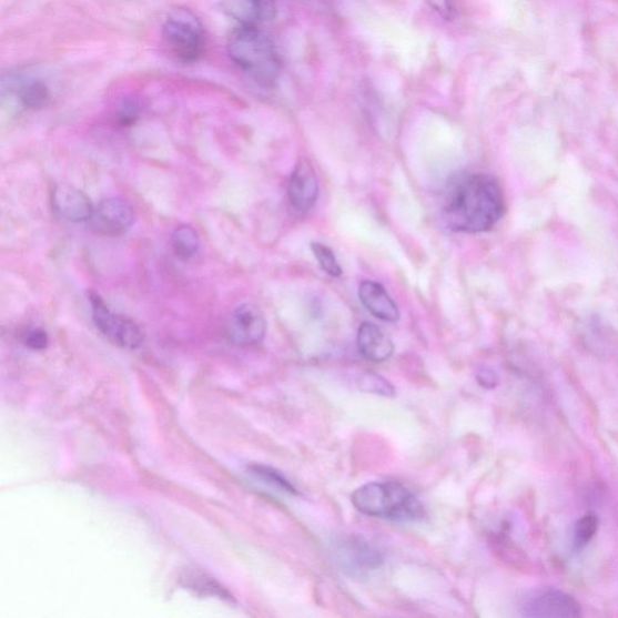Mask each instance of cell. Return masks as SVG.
<instances>
[{
    "label": "cell",
    "mask_w": 618,
    "mask_h": 618,
    "mask_svg": "<svg viewBox=\"0 0 618 618\" xmlns=\"http://www.w3.org/2000/svg\"><path fill=\"white\" fill-rule=\"evenodd\" d=\"M223 9L240 26H257L272 18V0H223Z\"/></svg>",
    "instance_id": "cell-15"
},
{
    "label": "cell",
    "mask_w": 618,
    "mask_h": 618,
    "mask_svg": "<svg viewBox=\"0 0 618 618\" xmlns=\"http://www.w3.org/2000/svg\"><path fill=\"white\" fill-rule=\"evenodd\" d=\"M362 389L383 396H393L395 394L392 384L376 374H366L361 379Z\"/></svg>",
    "instance_id": "cell-20"
},
{
    "label": "cell",
    "mask_w": 618,
    "mask_h": 618,
    "mask_svg": "<svg viewBox=\"0 0 618 618\" xmlns=\"http://www.w3.org/2000/svg\"><path fill=\"white\" fill-rule=\"evenodd\" d=\"M356 343L361 354L368 362H387L394 354L392 338L373 323L366 322L361 325Z\"/></svg>",
    "instance_id": "cell-13"
},
{
    "label": "cell",
    "mask_w": 618,
    "mask_h": 618,
    "mask_svg": "<svg viewBox=\"0 0 618 618\" xmlns=\"http://www.w3.org/2000/svg\"><path fill=\"white\" fill-rule=\"evenodd\" d=\"M24 345L33 351H43L48 347V335L44 330L33 328L24 335Z\"/></svg>",
    "instance_id": "cell-22"
},
{
    "label": "cell",
    "mask_w": 618,
    "mask_h": 618,
    "mask_svg": "<svg viewBox=\"0 0 618 618\" xmlns=\"http://www.w3.org/2000/svg\"><path fill=\"white\" fill-rule=\"evenodd\" d=\"M480 386L485 388H494L497 386L498 378L490 369H483L477 376Z\"/></svg>",
    "instance_id": "cell-23"
},
{
    "label": "cell",
    "mask_w": 618,
    "mask_h": 618,
    "mask_svg": "<svg viewBox=\"0 0 618 618\" xmlns=\"http://www.w3.org/2000/svg\"><path fill=\"white\" fill-rule=\"evenodd\" d=\"M504 191L496 178L464 173L452 178L445 190L443 217L447 227L463 233H483L504 216Z\"/></svg>",
    "instance_id": "cell-1"
},
{
    "label": "cell",
    "mask_w": 618,
    "mask_h": 618,
    "mask_svg": "<svg viewBox=\"0 0 618 618\" xmlns=\"http://www.w3.org/2000/svg\"><path fill=\"white\" fill-rule=\"evenodd\" d=\"M141 112L142 108L139 101L126 99L120 105L118 114L119 122L122 126H131L140 119Z\"/></svg>",
    "instance_id": "cell-21"
},
{
    "label": "cell",
    "mask_w": 618,
    "mask_h": 618,
    "mask_svg": "<svg viewBox=\"0 0 618 618\" xmlns=\"http://www.w3.org/2000/svg\"><path fill=\"white\" fill-rule=\"evenodd\" d=\"M599 528V519L596 515H586L578 520L574 530V541L576 547L584 548L597 534Z\"/></svg>",
    "instance_id": "cell-19"
},
{
    "label": "cell",
    "mask_w": 618,
    "mask_h": 618,
    "mask_svg": "<svg viewBox=\"0 0 618 618\" xmlns=\"http://www.w3.org/2000/svg\"><path fill=\"white\" fill-rule=\"evenodd\" d=\"M9 90L16 93L22 107L31 110L45 108L52 101V90L43 78L11 77Z\"/></svg>",
    "instance_id": "cell-14"
},
{
    "label": "cell",
    "mask_w": 618,
    "mask_h": 618,
    "mask_svg": "<svg viewBox=\"0 0 618 618\" xmlns=\"http://www.w3.org/2000/svg\"><path fill=\"white\" fill-rule=\"evenodd\" d=\"M92 320L100 333L114 346L134 351L142 346V330L131 320L110 310L99 294H90Z\"/></svg>",
    "instance_id": "cell-5"
},
{
    "label": "cell",
    "mask_w": 618,
    "mask_h": 618,
    "mask_svg": "<svg viewBox=\"0 0 618 618\" xmlns=\"http://www.w3.org/2000/svg\"><path fill=\"white\" fill-rule=\"evenodd\" d=\"M352 503L359 513L376 518L411 521L425 515L415 494L397 483L367 484L353 493Z\"/></svg>",
    "instance_id": "cell-3"
},
{
    "label": "cell",
    "mask_w": 618,
    "mask_h": 618,
    "mask_svg": "<svg viewBox=\"0 0 618 618\" xmlns=\"http://www.w3.org/2000/svg\"><path fill=\"white\" fill-rule=\"evenodd\" d=\"M318 196L320 181L317 172H315L308 159L302 158L296 163L290 185H287V197H290L292 207L296 212L306 214L314 207Z\"/></svg>",
    "instance_id": "cell-9"
},
{
    "label": "cell",
    "mask_w": 618,
    "mask_h": 618,
    "mask_svg": "<svg viewBox=\"0 0 618 618\" xmlns=\"http://www.w3.org/2000/svg\"><path fill=\"white\" fill-rule=\"evenodd\" d=\"M162 39L171 57L184 64L200 61L207 44L201 20L186 8L169 13L162 26Z\"/></svg>",
    "instance_id": "cell-4"
},
{
    "label": "cell",
    "mask_w": 618,
    "mask_h": 618,
    "mask_svg": "<svg viewBox=\"0 0 618 618\" xmlns=\"http://www.w3.org/2000/svg\"><path fill=\"white\" fill-rule=\"evenodd\" d=\"M251 472L259 480H261V483H264L274 489L292 494V496L297 494V489L293 486L290 479H286V477L277 470L269 468V466L255 465L252 466Z\"/></svg>",
    "instance_id": "cell-17"
},
{
    "label": "cell",
    "mask_w": 618,
    "mask_h": 618,
    "mask_svg": "<svg viewBox=\"0 0 618 618\" xmlns=\"http://www.w3.org/2000/svg\"><path fill=\"white\" fill-rule=\"evenodd\" d=\"M229 58L260 85L270 87L281 74V59L272 39L257 26H240L226 45Z\"/></svg>",
    "instance_id": "cell-2"
},
{
    "label": "cell",
    "mask_w": 618,
    "mask_h": 618,
    "mask_svg": "<svg viewBox=\"0 0 618 618\" xmlns=\"http://www.w3.org/2000/svg\"><path fill=\"white\" fill-rule=\"evenodd\" d=\"M525 615L534 618H576L581 616V607L561 590L548 589L526 602Z\"/></svg>",
    "instance_id": "cell-10"
},
{
    "label": "cell",
    "mask_w": 618,
    "mask_h": 618,
    "mask_svg": "<svg viewBox=\"0 0 618 618\" xmlns=\"http://www.w3.org/2000/svg\"><path fill=\"white\" fill-rule=\"evenodd\" d=\"M133 223L134 211L131 203L120 197L102 201L89 220L90 227L107 237L125 235Z\"/></svg>",
    "instance_id": "cell-6"
},
{
    "label": "cell",
    "mask_w": 618,
    "mask_h": 618,
    "mask_svg": "<svg viewBox=\"0 0 618 618\" xmlns=\"http://www.w3.org/2000/svg\"><path fill=\"white\" fill-rule=\"evenodd\" d=\"M266 332V320L263 312L257 307L244 304L231 314L227 335L233 345L240 347L255 346L265 338Z\"/></svg>",
    "instance_id": "cell-8"
},
{
    "label": "cell",
    "mask_w": 618,
    "mask_h": 618,
    "mask_svg": "<svg viewBox=\"0 0 618 618\" xmlns=\"http://www.w3.org/2000/svg\"><path fill=\"white\" fill-rule=\"evenodd\" d=\"M52 207L54 213L70 223L89 222L94 210L84 192L68 184L53 189Z\"/></svg>",
    "instance_id": "cell-11"
},
{
    "label": "cell",
    "mask_w": 618,
    "mask_h": 618,
    "mask_svg": "<svg viewBox=\"0 0 618 618\" xmlns=\"http://www.w3.org/2000/svg\"><path fill=\"white\" fill-rule=\"evenodd\" d=\"M334 554L341 568L353 576H362L383 565L379 549L362 538L349 537L338 541Z\"/></svg>",
    "instance_id": "cell-7"
},
{
    "label": "cell",
    "mask_w": 618,
    "mask_h": 618,
    "mask_svg": "<svg viewBox=\"0 0 618 618\" xmlns=\"http://www.w3.org/2000/svg\"><path fill=\"white\" fill-rule=\"evenodd\" d=\"M311 250L315 259H317L321 269L332 277L342 276V269L338 264L335 253L327 245L314 242Z\"/></svg>",
    "instance_id": "cell-18"
},
{
    "label": "cell",
    "mask_w": 618,
    "mask_h": 618,
    "mask_svg": "<svg viewBox=\"0 0 618 618\" xmlns=\"http://www.w3.org/2000/svg\"><path fill=\"white\" fill-rule=\"evenodd\" d=\"M363 306L379 321L395 323L401 320V311L386 287L374 281H364L359 286Z\"/></svg>",
    "instance_id": "cell-12"
},
{
    "label": "cell",
    "mask_w": 618,
    "mask_h": 618,
    "mask_svg": "<svg viewBox=\"0 0 618 618\" xmlns=\"http://www.w3.org/2000/svg\"><path fill=\"white\" fill-rule=\"evenodd\" d=\"M172 250L174 255L182 261L194 257L200 250L197 231L188 225L178 227L172 235Z\"/></svg>",
    "instance_id": "cell-16"
}]
</instances>
